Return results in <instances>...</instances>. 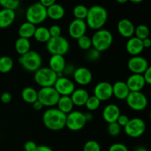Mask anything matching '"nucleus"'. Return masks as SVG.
Masks as SVG:
<instances>
[{
    "instance_id": "nucleus-1",
    "label": "nucleus",
    "mask_w": 151,
    "mask_h": 151,
    "mask_svg": "<svg viewBox=\"0 0 151 151\" xmlns=\"http://www.w3.org/2000/svg\"><path fill=\"white\" fill-rule=\"evenodd\" d=\"M66 114L59 111L57 108H50L44 111L42 121L47 129L58 131L66 127Z\"/></svg>"
},
{
    "instance_id": "nucleus-2",
    "label": "nucleus",
    "mask_w": 151,
    "mask_h": 151,
    "mask_svg": "<svg viewBox=\"0 0 151 151\" xmlns=\"http://www.w3.org/2000/svg\"><path fill=\"white\" fill-rule=\"evenodd\" d=\"M108 20V12L104 7L94 5L88 8V14L85 19L87 27L94 30L102 29Z\"/></svg>"
},
{
    "instance_id": "nucleus-3",
    "label": "nucleus",
    "mask_w": 151,
    "mask_h": 151,
    "mask_svg": "<svg viewBox=\"0 0 151 151\" xmlns=\"http://www.w3.org/2000/svg\"><path fill=\"white\" fill-rule=\"evenodd\" d=\"M91 39L93 48L102 52L106 51L111 47L114 37L111 31L102 28L95 31Z\"/></svg>"
},
{
    "instance_id": "nucleus-4",
    "label": "nucleus",
    "mask_w": 151,
    "mask_h": 151,
    "mask_svg": "<svg viewBox=\"0 0 151 151\" xmlns=\"http://www.w3.org/2000/svg\"><path fill=\"white\" fill-rule=\"evenodd\" d=\"M19 62L26 71L29 72H35L41 67L42 58L39 53L36 51L30 50L26 54L20 56Z\"/></svg>"
},
{
    "instance_id": "nucleus-5",
    "label": "nucleus",
    "mask_w": 151,
    "mask_h": 151,
    "mask_svg": "<svg viewBox=\"0 0 151 151\" xmlns=\"http://www.w3.org/2000/svg\"><path fill=\"white\" fill-rule=\"evenodd\" d=\"M27 22L34 25L40 24L47 19V8L39 1L31 4L26 11Z\"/></svg>"
},
{
    "instance_id": "nucleus-6",
    "label": "nucleus",
    "mask_w": 151,
    "mask_h": 151,
    "mask_svg": "<svg viewBox=\"0 0 151 151\" xmlns=\"http://www.w3.org/2000/svg\"><path fill=\"white\" fill-rule=\"evenodd\" d=\"M57 78V74L49 67H41L34 72V81L41 88L53 86Z\"/></svg>"
},
{
    "instance_id": "nucleus-7",
    "label": "nucleus",
    "mask_w": 151,
    "mask_h": 151,
    "mask_svg": "<svg viewBox=\"0 0 151 151\" xmlns=\"http://www.w3.org/2000/svg\"><path fill=\"white\" fill-rule=\"evenodd\" d=\"M47 50L52 55H64L69 50V42L66 38L62 35L58 37H53L47 41Z\"/></svg>"
},
{
    "instance_id": "nucleus-8",
    "label": "nucleus",
    "mask_w": 151,
    "mask_h": 151,
    "mask_svg": "<svg viewBox=\"0 0 151 151\" xmlns=\"http://www.w3.org/2000/svg\"><path fill=\"white\" fill-rule=\"evenodd\" d=\"M60 95L53 86L43 87L38 91V100L45 107L53 108L57 105Z\"/></svg>"
},
{
    "instance_id": "nucleus-9",
    "label": "nucleus",
    "mask_w": 151,
    "mask_h": 151,
    "mask_svg": "<svg viewBox=\"0 0 151 151\" xmlns=\"http://www.w3.org/2000/svg\"><path fill=\"white\" fill-rule=\"evenodd\" d=\"M146 124L142 119L134 117L130 119L127 125L124 127L125 134L131 138H139L145 134Z\"/></svg>"
},
{
    "instance_id": "nucleus-10",
    "label": "nucleus",
    "mask_w": 151,
    "mask_h": 151,
    "mask_svg": "<svg viewBox=\"0 0 151 151\" xmlns=\"http://www.w3.org/2000/svg\"><path fill=\"white\" fill-rule=\"evenodd\" d=\"M125 100L128 107L136 111H143L148 104L147 97L142 91H131Z\"/></svg>"
},
{
    "instance_id": "nucleus-11",
    "label": "nucleus",
    "mask_w": 151,
    "mask_h": 151,
    "mask_svg": "<svg viewBox=\"0 0 151 151\" xmlns=\"http://www.w3.org/2000/svg\"><path fill=\"white\" fill-rule=\"evenodd\" d=\"M84 113L80 111H72L66 115V127L72 131L82 130L86 125Z\"/></svg>"
},
{
    "instance_id": "nucleus-12",
    "label": "nucleus",
    "mask_w": 151,
    "mask_h": 151,
    "mask_svg": "<svg viewBox=\"0 0 151 151\" xmlns=\"http://www.w3.org/2000/svg\"><path fill=\"white\" fill-rule=\"evenodd\" d=\"M53 87L60 96H70L75 89V84L68 77H58Z\"/></svg>"
},
{
    "instance_id": "nucleus-13",
    "label": "nucleus",
    "mask_w": 151,
    "mask_h": 151,
    "mask_svg": "<svg viewBox=\"0 0 151 151\" xmlns=\"http://www.w3.org/2000/svg\"><path fill=\"white\" fill-rule=\"evenodd\" d=\"M94 96L100 102L107 101L113 97L112 84L107 81H101L94 88Z\"/></svg>"
},
{
    "instance_id": "nucleus-14",
    "label": "nucleus",
    "mask_w": 151,
    "mask_h": 151,
    "mask_svg": "<svg viewBox=\"0 0 151 151\" xmlns=\"http://www.w3.org/2000/svg\"><path fill=\"white\" fill-rule=\"evenodd\" d=\"M149 66L147 59L140 55L132 56L128 61V68L132 74L142 75Z\"/></svg>"
},
{
    "instance_id": "nucleus-15",
    "label": "nucleus",
    "mask_w": 151,
    "mask_h": 151,
    "mask_svg": "<svg viewBox=\"0 0 151 151\" xmlns=\"http://www.w3.org/2000/svg\"><path fill=\"white\" fill-rule=\"evenodd\" d=\"M87 30V25L85 20L75 19L69 24L68 32L71 38L78 40V38L86 35Z\"/></svg>"
},
{
    "instance_id": "nucleus-16",
    "label": "nucleus",
    "mask_w": 151,
    "mask_h": 151,
    "mask_svg": "<svg viewBox=\"0 0 151 151\" xmlns=\"http://www.w3.org/2000/svg\"><path fill=\"white\" fill-rule=\"evenodd\" d=\"M74 81L78 85L86 86L91 83L93 75L91 71L86 67H78L73 72Z\"/></svg>"
},
{
    "instance_id": "nucleus-17",
    "label": "nucleus",
    "mask_w": 151,
    "mask_h": 151,
    "mask_svg": "<svg viewBox=\"0 0 151 151\" xmlns=\"http://www.w3.org/2000/svg\"><path fill=\"white\" fill-rule=\"evenodd\" d=\"M135 27L134 23L128 19H122L117 23V30L119 35L125 38H130L134 35Z\"/></svg>"
},
{
    "instance_id": "nucleus-18",
    "label": "nucleus",
    "mask_w": 151,
    "mask_h": 151,
    "mask_svg": "<svg viewBox=\"0 0 151 151\" xmlns=\"http://www.w3.org/2000/svg\"><path fill=\"white\" fill-rule=\"evenodd\" d=\"M66 65V60L63 55H53L49 60V68L57 74L58 78L63 76V69Z\"/></svg>"
},
{
    "instance_id": "nucleus-19",
    "label": "nucleus",
    "mask_w": 151,
    "mask_h": 151,
    "mask_svg": "<svg viewBox=\"0 0 151 151\" xmlns=\"http://www.w3.org/2000/svg\"><path fill=\"white\" fill-rule=\"evenodd\" d=\"M121 114L120 109L116 104H109L104 108L102 113L103 119L108 123L116 122L118 117Z\"/></svg>"
},
{
    "instance_id": "nucleus-20",
    "label": "nucleus",
    "mask_w": 151,
    "mask_h": 151,
    "mask_svg": "<svg viewBox=\"0 0 151 151\" xmlns=\"http://www.w3.org/2000/svg\"><path fill=\"white\" fill-rule=\"evenodd\" d=\"M125 83L130 91H142L146 85L142 75L140 74H132L128 77Z\"/></svg>"
},
{
    "instance_id": "nucleus-21",
    "label": "nucleus",
    "mask_w": 151,
    "mask_h": 151,
    "mask_svg": "<svg viewBox=\"0 0 151 151\" xmlns=\"http://www.w3.org/2000/svg\"><path fill=\"white\" fill-rule=\"evenodd\" d=\"M125 49L127 52L132 56L140 55L145 50L143 47L142 41L135 36L128 38L125 45Z\"/></svg>"
},
{
    "instance_id": "nucleus-22",
    "label": "nucleus",
    "mask_w": 151,
    "mask_h": 151,
    "mask_svg": "<svg viewBox=\"0 0 151 151\" xmlns=\"http://www.w3.org/2000/svg\"><path fill=\"white\" fill-rule=\"evenodd\" d=\"M16 11L10 9L0 10V29L9 27L16 19Z\"/></svg>"
},
{
    "instance_id": "nucleus-23",
    "label": "nucleus",
    "mask_w": 151,
    "mask_h": 151,
    "mask_svg": "<svg viewBox=\"0 0 151 151\" xmlns=\"http://www.w3.org/2000/svg\"><path fill=\"white\" fill-rule=\"evenodd\" d=\"M112 90H113V96L120 100H125L129 93L131 92L126 83L121 81H116L112 85Z\"/></svg>"
},
{
    "instance_id": "nucleus-24",
    "label": "nucleus",
    "mask_w": 151,
    "mask_h": 151,
    "mask_svg": "<svg viewBox=\"0 0 151 151\" xmlns=\"http://www.w3.org/2000/svg\"><path fill=\"white\" fill-rule=\"evenodd\" d=\"M88 97H89L88 92L83 88H75V91L70 95L71 100H72L74 106H85Z\"/></svg>"
},
{
    "instance_id": "nucleus-25",
    "label": "nucleus",
    "mask_w": 151,
    "mask_h": 151,
    "mask_svg": "<svg viewBox=\"0 0 151 151\" xmlns=\"http://www.w3.org/2000/svg\"><path fill=\"white\" fill-rule=\"evenodd\" d=\"M47 18L55 21H58L63 19L65 16V9L61 4L55 3L52 5L47 8Z\"/></svg>"
},
{
    "instance_id": "nucleus-26",
    "label": "nucleus",
    "mask_w": 151,
    "mask_h": 151,
    "mask_svg": "<svg viewBox=\"0 0 151 151\" xmlns=\"http://www.w3.org/2000/svg\"><path fill=\"white\" fill-rule=\"evenodd\" d=\"M57 109L63 114L67 115L73 111L74 104L71 100L70 96H60L58 101Z\"/></svg>"
},
{
    "instance_id": "nucleus-27",
    "label": "nucleus",
    "mask_w": 151,
    "mask_h": 151,
    "mask_svg": "<svg viewBox=\"0 0 151 151\" xmlns=\"http://www.w3.org/2000/svg\"><path fill=\"white\" fill-rule=\"evenodd\" d=\"M35 28H36L35 25L32 24L28 22H25L19 27L18 34H19L20 38L29 39L30 38L33 37Z\"/></svg>"
},
{
    "instance_id": "nucleus-28",
    "label": "nucleus",
    "mask_w": 151,
    "mask_h": 151,
    "mask_svg": "<svg viewBox=\"0 0 151 151\" xmlns=\"http://www.w3.org/2000/svg\"><path fill=\"white\" fill-rule=\"evenodd\" d=\"M31 44L29 39L19 37L15 42V50L20 56L30 51Z\"/></svg>"
},
{
    "instance_id": "nucleus-29",
    "label": "nucleus",
    "mask_w": 151,
    "mask_h": 151,
    "mask_svg": "<svg viewBox=\"0 0 151 151\" xmlns=\"http://www.w3.org/2000/svg\"><path fill=\"white\" fill-rule=\"evenodd\" d=\"M22 98L25 103L32 104L38 100V91L32 87H26L22 91Z\"/></svg>"
},
{
    "instance_id": "nucleus-30",
    "label": "nucleus",
    "mask_w": 151,
    "mask_h": 151,
    "mask_svg": "<svg viewBox=\"0 0 151 151\" xmlns=\"http://www.w3.org/2000/svg\"><path fill=\"white\" fill-rule=\"evenodd\" d=\"M33 37L39 43H47L51 38L48 28L43 26L35 28Z\"/></svg>"
},
{
    "instance_id": "nucleus-31",
    "label": "nucleus",
    "mask_w": 151,
    "mask_h": 151,
    "mask_svg": "<svg viewBox=\"0 0 151 151\" xmlns=\"http://www.w3.org/2000/svg\"><path fill=\"white\" fill-rule=\"evenodd\" d=\"M13 67V60L10 56L0 57V72L6 74L10 72Z\"/></svg>"
},
{
    "instance_id": "nucleus-32",
    "label": "nucleus",
    "mask_w": 151,
    "mask_h": 151,
    "mask_svg": "<svg viewBox=\"0 0 151 151\" xmlns=\"http://www.w3.org/2000/svg\"><path fill=\"white\" fill-rule=\"evenodd\" d=\"M88 8L83 4L76 5L73 9V16L76 19L85 20L88 14Z\"/></svg>"
},
{
    "instance_id": "nucleus-33",
    "label": "nucleus",
    "mask_w": 151,
    "mask_h": 151,
    "mask_svg": "<svg viewBox=\"0 0 151 151\" xmlns=\"http://www.w3.org/2000/svg\"><path fill=\"white\" fill-rule=\"evenodd\" d=\"M134 35H135V37L142 41L145 38H149L150 29H149L148 27L146 26L145 24H139L137 27H135Z\"/></svg>"
},
{
    "instance_id": "nucleus-34",
    "label": "nucleus",
    "mask_w": 151,
    "mask_h": 151,
    "mask_svg": "<svg viewBox=\"0 0 151 151\" xmlns=\"http://www.w3.org/2000/svg\"><path fill=\"white\" fill-rule=\"evenodd\" d=\"M77 42H78V47L81 50H85V51H88V50H90L92 47V43H91V38L87 36L86 35H83L82 37L78 38L77 40Z\"/></svg>"
},
{
    "instance_id": "nucleus-35",
    "label": "nucleus",
    "mask_w": 151,
    "mask_h": 151,
    "mask_svg": "<svg viewBox=\"0 0 151 151\" xmlns=\"http://www.w3.org/2000/svg\"><path fill=\"white\" fill-rule=\"evenodd\" d=\"M101 102L95 97V96H89L86 103L85 106L86 109L89 111H96L100 106Z\"/></svg>"
},
{
    "instance_id": "nucleus-36",
    "label": "nucleus",
    "mask_w": 151,
    "mask_h": 151,
    "mask_svg": "<svg viewBox=\"0 0 151 151\" xmlns=\"http://www.w3.org/2000/svg\"><path fill=\"white\" fill-rule=\"evenodd\" d=\"M21 0H0V6L4 9L16 10L19 7Z\"/></svg>"
},
{
    "instance_id": "nucleus-37",
    "label": "nucleus",
    "mask_w": 151,
    "mask_h": 151,
    "mask_svg": "<svg viewBox=\"0 0 151 151\" xmlns=\"http://www.w3.org/2000/svg\"><path fill=\"white\" fill-rule=\"evenodd\" d=\"M108 133L111 137H118L120 134L121 131H122V127L119 125L116 122L109 123L107 127Z\"/></svg>"
},
{
    "instance_id": "nucleus-38",
    "label": "nucleus",
    "mask_w": 151,
    "mask_h": 151,
    "mask_svg": "<svg viewBox=\"0 0 151 151\" xmlns=\"http://www.w3.org/2000/svg\"><path fill=\"white\" fill-rule=\"evenodd\" d=\"M83 151H101L100 144L95 140H88L84 144Z\"/></svg>"
},
{
    "instance_id": "nucleus-39",
    "label": "nucleus",
    "mask_w": 151,
    "mask_h": 151,
    "mask_svg": "<svg viewBox=\"0 0 151 151\" xmlns=\"http://www.w3.org/2000/svg\"><path fill=\"white\" fill-rule=\"evenodd\" d=\"M100 57V52L91 47L90 50L87 51L86 53V58L90 61H95V60H98Z\"/></svg>"
},
{
    "instance_id": "nucleus-40",
    "label": "nucleus",
    "mask_w": 151,
    "mask_h": 151,
    "mask_svg": "<svg viewBox=\"0 0 151 151\" xmlns=\"http://www.w3.org/2000/svg\"><path fill=\"white\" fill-rule=\"evenodd\" d=\"M49 29V32H50V36L51 38L53 37H58L61 35V28L60 26H58V24H53L50 27Z\"/></svg>"
},
{
    "instance_id": "nucleus-41",
    "label": "nucleus",
    "mask_w": 151,
    "mask_h": 151,
    "mask_svg": "<svg viewBox=\"0 0 151 151\" xmlns=\"http://www.w3.org/2000/svg\"><path fill=\"white\" fill-rule=\"evenodd\" d=\"M109 151H129L128 147L122 143H114L109 147Z\"/></svg>"
},
{
    "instance_id": "nucleus-42",
    "label": "nucleus",
    "mask_w": 151,
    "mask_h": 151,
    "mask_svg": "<svg viewBox=\"0 0 151 151\" xmlns=\"http://www.w3.org/2000/svg\"><path fill=\"white\" fill-rule=\"evenodd\" d=\"M0 100L4 104H8L12 101V95L10 92L4 91L0 96Z\"/></svg>"
},
{
    "instance_id": "nucleus-43",
    "label": "nucleus",
    "mask_w": 151,
    "mask_h": 151,
    "mask_svg": "<svg viewBox=\"0 0 151 151\" xmlns=\"http://www.w3.org/2000/svg\"><path fill=\"white\" fill-rule=\"evenodd\" d=\"M129 119H130V118L128 117L127 115L120 114L119 115V117H118L117 120H116V122H117V123L119 124V125H120L122 128H124V127L127 125V123L128 122Z\"/></svg>"
},
{
    "instance_id": "nucleus-44",
    "label": "nucleus",
    "mask_w": 151,
    "mask_h": 151,
    "mask_svg": "<svg viewBox=\"0 0 151 151\" xmlns=\"http://www.w3.org/2000/svg\"><path fill=\"white\" fill-rule=\"evenodd\" d=\"M37 146L38 145L35 142L27 141L25 142L24 145V151H35Z\"/></svg>"
},
{
    "instance_id": "nucleus-45",
    "label": "nucleus",
    "mask_w": 151,
    "mask_h": 151,
    "mask_svg": "<svg viewBox=\"0 0 151 151\" xmlns=\"http://www.w3.org/2000/svg\"><path fill=\"white\" fill-rule=\"evenodd\" d=\"M142 76L144 78L146 84L150 85L151 84V67L149 66L147 69V70L142 74Z\"/></svg>"
},
{
    "instance_id": "nucleus-46",
    "label": "nucleus",
    "mask_w": 151,
    "mask_h": 151,
    "mask_svg": "<svg viewBox=\"0 0 151 151\" xmlns=\"http://www.w3.org/2000/svg\"><path fill=\"white\" fill-rule=\"evenodd\" d=\"M75 67H74L72 65H66L65 66L64 69H63V76L65 77H67L69 75H73V72L75 71Z\"/></svg>"
},
{
    "instance_id": "nucleus-47",
    "label": "nucleus",
    "mask_w": 151,
    "mask_h": 151,
    "mask_svg": "<svg viewBox=\"0 0 151 151\" xmlns=\"http://www.w3.org/2000/svg\"><path fill=\"white\" fill-rule=\"evenodd\" d=\"M32 105V109H33L35 111H39L42 110L43 108L44 107V106H43L42 103H41L39 100H36V101L34 102Z\"/></svg>"
},
{
    "instance_id": "nucleus-48",
    "label": "nucleus",
    "mask_w": 151,
    "mask_h": 151,
    "mask_svg": "<svg viewBox=\"0 0 151 151\" xmlns=\"http://www.w3.org/2000/svg\"><path fill=\"white\" fill-rule=\"evenodd\" d=\"M39 2L46 8L56 3V0H39Z\"/></svg>"
},
{
    "instance_id": "nucleus-49",
    "label": "nucleus",
    "mask_w": 151,
    "mask_h": 151,
    "mask_svg": "<svg viewBox=\"0 0 151 151\" xmlns=\"http://www.w3.org/2000/svg\"><path fill=\"white\" fill-rule=\"evenodd\" d=\"M35 151H53V150L47 145H38Z\"/></svg>"
},
{
    "instance_id": "nucleus-50",
    "label": "nucleus",
    "mask_w": 151,
    "mask_h": 151,
    "mask_svg": "<svg viewBox=\"0 0 151 151\" xmlns=\"http://www.w3.org/2000/svg\"><path fill=\"white\" fill-rule=\"evenodd\" d=\"M142 44L144 49H148L150 48L151 46V40L150 38H147L145 39L142 40Z\"/></svg>"
},
{
    "instance_id": "nucleus-51",
    "label": "nucleus",
    "mask_w": 151,
    "mask_h": 151,
    "mask_svg": "<svg viewBox=\"0 0 151 151\" xmlns=\"http://www.w3.org/2000/svg\"><path fill=\"white\" fill-rule=\"evenodd\" d=\"M84 116H85V118H86V122H90V121L92 120L93 115H92V114H91L90 111L86 112V113H84Z\"/></svg>"
},
{
    "instance_id": "nucleus-52",
    "label": "nucleus",
    "mask_w": 151,
    "mask_h": 151,
    "mask_svg": "<svg viewBox=\"0 0 151 151\" xmlns=\"http://www.w3.org/2000/svg\"><path fill=\"white\" fill-rule=\"evenodd\" d=\"M134 151H148V150H147V149L146 148V147H143V146H139V147H137V148L134 150Z\"/></svg>"
},
{
    "instance_id": "nucleus-53",
    "label": "nucleus",
    "mask_w": 151,
    "mask_h": 151,
    "mask_svg": "<svg viewBox=\"0 0 151 151\" xmlns=\"http://www.w3.org/2000/svg\"><path fill=\"white\" fill-rule=\"evenodd\" d=\"M128 1H131V2L134 3V4H139V3H141L143 0H128Z\"/></svg>"
},
{
    "instance_id": "nucleus-54",
    "label": "nucleus",
    "mask_w": 151,
    "mask_h": 151,
    "mask_svg": "<svg viewBox=\"0 0 151 151\" xmlns=\"http://www.w3.org/2000/svg\"><path fill=\"white\" fill-rule=\"evenodd\" d=\"M116 1H117L119 4H125V3H126L128 0H116Z\"/></svg>"
}]
</instances>
